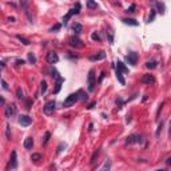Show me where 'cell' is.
<instances>
[{"mask_svg":"<svg viewBox=\"0 0 171 171\" xmlns=\"http://www.w3.org/2000/svg\"><path fill=\"white\" fill-rule=\"evenodd\" d=\"M87 86H88V91H90V92H92V91L95 90V72H94V69L88 71Z\"/></svg>","mask_w":171,"mask_h":171,"instance_id":"1","label":"cell"},{"mask_svg":"<svg viewBox=\"0 0 171 171\" xmlns=\"http://www.w3.org/2000/svg\"><path fill=\"white\" fill-rule=\"evenodd\" d=\"M77 99H79V94H71V95H68L66 98V100L63 102V106L64 107H71V106H74L75 103L77 102Z\"/></svg>","mask_w":171,"mask_h":171,"instance_id":"2","label":"cell"},{"mask_svg":"<svg viewBox=\"0 0 171 171\" xmlns=\"http://www.w3.org/2000/svg\"><path fill=\"white\" fill-rule=\"evenodd\" d=\"M16 167H18V158H16V151H12V154H11L10 163H8V171L15 170Z\"/></svg>","mask_w":171,"mask_h":171,"instance_id":"3","label":"cell"},{"mask_svg":"<svg viewBox=\"0 0 171 171\" xmlns=\"http://www.w3.org/2000/svg\"><path fill=\"white\" fill-rule=\"evenodd\" d=\"M19 123H20L23 127H28L32 123V118H29L28 115H20V116H19Z\"/></svg>","mask_w":171,"mask_h":171,"instance_id":"4","label":"cell"},{"mask_svg":"<svg viewBox=\"0 0 171 171\" xmlns=\"http://www.w3.org/2000/svg\"><path fill=\"white\" fill-rule=\"evenodd\" d=\"M43 111H44L45 115H51L53 111H55V102L51 100V102H48V103H45V106H44V108H43Z\"/></svg>","mask_w":171,"mask_h":171,"instance_id":"5","label":"cell"},{"mask_svg":"<svg viewBox=\"0 0 171 171\" xmlns=\"http://www.w3.org/2000/svg\"><path fill=\"white\" fill-rule=\"evenodd\" d=\"M126 60H127L128 64H131V66H135L136 61H138V55H136L135 52H130L127 56H126Z\"/></svg>","mask_w":171,"mask_h":171,"instance_id":"6","label":"cell"},{"mask_svg":"<svg viewBox=\"0 0 171 171\" xmlns=\"http://www.w3.org/2000/svg\"><path fill=\"white\" fill-rule=\"evenodd\" d=\"M79 10H80V4H79V3H77V4H76V7H75V8H72V10L69 11V12L67 13V15L63 18V21H64V23H67V20H68V19L71 18L72 15H76V13H79Z\"/></svg>","mask_w":171,"mask_h":171,"instance_id":"7","label":"cell"},{"mask_svg":"<svg viewBox=\"0 0 171 171\" xmlns=\"http://www.w3.org/2000/svg\"><path fill=\"white\" fill-rule=\"evenodd\" d=\"M47 61L50 64H55V63H58L59 61V56H58V53L56 52H50L47 55Z\"/></svg>","mask_w":171,"mask_h":171,"instance_id":"8","label":"cell"},{"mask_svg":"<svg viewBox=\"0 0 171 171\" xmlns=\"http://www.w3.org/2000/svg\"><path fill=\"white\" fill-rule=\"evenodd\" d=\"M104 58H106V52H104V51H100V52L95 53V55H91L90 60L91 61H98V60H103Z\"/></svg>","mask_w":171,"mask_h":171,"instance_id":"9","label":"cell"},{"mask_svg":"<svg viewBox=\"0 0 171 171\" xmlns=\"http://www.w3.org/2000/svg\"><path fill=\"white\" fill-rule=\"evenodd\" d=\"M142 83H144V84H154L155 83V77L152 76V75H143L142 76Z\"/></svg>","mask_w":171,"mask_h":171,"instance_id":"10","label":"cell"},{"mask_svg":"<svg viewBox=\"0 0 171 171\" xmlns=\"http://www.w3.org/2000/svg\"><path fill=\"white\" fill-rule=\"evenodd\" d=\"M69 44L72 45V47H76V48H82L83 45V42L80 39H77V37H71V39H69Z\"/></svg>","mask_w":171,"mask_h":171,"instance_id":"11","label":"cell"},{"mask_svg":"<svg viewBox=\"0 0 171 171\" xmlns=\"http://www.w3.org/2000/svg\"><path fill=\"white\" fill-rule=\"evenodd\" d=\"M139 142H140V136H139V135H130L127 138V144L139 143Z\"/></svg>","mask_w":171,"mask_h":171,"instance_id":"12","label":"cell"},{"mask_svg":"<svg viewBox=\"0 0 171 171\" xmlns=\"http://www.w3.org/2000/svg\"><path fill=\"white\" fill-rule=\"evenodd\" d=\"M5 118H11L13 114H15V107L13 106H8V107H5Z\"/></svg>","mask_w":171,"mask_h":171,"instance_id":"13","label":"cell"},{"mask_svg":"<svg viewBox=\"0 0 171 171\" xmlns=\"http://www.w3.org/2000/svg\"><path fill=\"white\" fill-rule=\"evenodd\" d=\"M32 146H34V140H32V138H27L26 140H24V148L31 150Z\"/></svg>","mask_w":171,"mask_h":171,"instance_id":"14","label":"cell"},{"mask_svg":"<svg viewBox=\"0 0 171 171\" xmlns=\"http://www.w3.org/2000/svg\"><path fill=\"white\" fill-rule=\"evenodd\" d=\"M110 170H111V160L107 159L106 162H104V164L100 167V170H99V171H110Z\"/></svg>","mask_w":171,"mask_h":171,"instance_id":"15","label":"cell"},{"mask_svg":"<svg viewBox=\"0 0 171 171\" xmlns=\"http://www.w3.org/2000/svg\"><path fill=\"white\" fill-rule=\"evenodd\" d=\"M122 21H123L124 24H128V26H134V27L138 26V21L134 20V19H123Z\"/></svg>","mask_w":171,"mask_h":171,"instance_id":"16","label":"cell"},{"mask_svg":"<svg viewBox=\"0 0 171 171\" xmlns=\"http://www.w3.org/2000/svg\"><path fill=\"white\" fill-rule=\"evenodd\" d=\"M72 29H74V32L77 35V34H80V32H82L83 27H82V24H80V23H75L74 27H72Z\"/></svg>","mask_w":171,"mask_h":171,"instance_id":"17","label":"cell"},{"mask_svg":"<svg viewBox=\"0 0 171 171\" xmlns=\"http://www.w3.org/2000/svg\"><path fill=\"white\" fill-rule=\"evenodd\" d=\"M61 83H63V79H61V77H59V79H58V82H56V87H55V90H53V91H55V94H58L59 92V91H60V88H61Z\"/></svg>","mask_w":171,"mask_h":171,"instance_id":"18","label":"cell"},{"mask_svg":"<svg viewBox=\"0 0 171 171\" xmlns=\"http://www.w3.org/2000/svg\"><path fill=\"white\" fill-rule=\"evenodd\" d=\"M116 77H118V80H119V83L120 84H124V77H123V75H122V72L119 71V69H116Z\"/></svg>","mask_w":171,"mask_h":171,"instance_id":"19","label":"cell"},{"mask_svg":"<svg viewBox=\"0 0 171 171\" xmlns=\"http://www.w3.org/2000/svg\"><path fill=\"white\" fill-rule=\"evenodd\" d=\"M116 69H119L120 72H128V68H126L124 64H123L122 61H118V68Z\"/></svg>","mask_w":171,"mask_h":171,"instance_id":"20","label":"cell"},{"mask_svg":"<svg viewBox=\"0 0 171 171\" xmlns=\"http://www.w3.org/2000/svg\"><path fill=\"white\" fill-rule=\"evenodd\" d=\"M45 91H47V83L43 80V82L40 83V92H42V94H45Z\"/></svg>","mask_w":171,"mask_h":171,"instance_id":"21","label":"cell"},{"mask_svg":"<svg viewBox=\"0 0 171 171\" xmlns=\"http://www.w3.org/2000/svg\"><path fill=\"white\" fill-rule=\"evenodd\" d=\"M146 67H147V68H150V69H154L155 67H156V61H154V60H152V61H147Z\"/></svg>","mask_w":171,"mask_h":171,"instance_id":"22","label":"cell"},{"mask_svg":"<svg viewBox=\"0 0 171 171\" xmlns=\"http://www.w3.org/2000/svg\"><path fill=\"white\" fill-rule=\"evenodd\" d=\"M28 60H29V63H32V64H35L36 63V58H35V55L34 53H28Z\"/></svg>","mask_w":171,"mask_h":171,"instance_id":"23","label":"cell"},{"mask_svg":"<svg viewBox=\"0 0 171 171\" xmlns=\"http://www.w3.org/2000/svg\"><path fill=\"white\" fill-rule=\"evenodd\" d=\"M18 39H19V40H20V42H21V43H23V44H26V45H28V44H29V40H27V39H26V37L20 36V35H19V36H18Z\"/></svg>","mask_w":171,"mask_h":171,"instance_id":"24","label":"cell"},{"mask_svg":"<svg viewBox=\"0 0 171 171\" xmlns=\"http://www.w3.org/2000/svg\"><path fill=\"white\" fill-rule=\"evenodd\" d=\"M16 95H18V99H24V95H23L21 88H18V90H16Z\"/></svg>","mask_w":171,"mask_h":171,"instance_id":"25","label":"cell"},{"mask_svg":"<svg viewBox=\"0 0 171 171\" xmlns=\"http://www.w3.org/2000/svg\"><path fill=\"white\" fill-rule=\"evenodd\" d=\"M31 159H32V160H35V162H37V160L42 159V155H40V154H32Z\"/></svg>","mask_w":171,"mask_h":171,"instance_id":"26","label":"cell"},{"mask_svg":"<svg viewBox=\"0 0 171 171\" xmlns=\"http://www.w3.org/2000/svg\"><path fill=\"white\" fill-rule=\"evenodd\" d=\"M87 5H88V8H96V7H98V4H96L95 1H88Z\"/></svg>","mask_w":171,"mask_h":171,"instance_id":"27","label":"cell"},{"mask_svg":"<svg viewBox=\"0 0 171 171\" xmlns=\"http://www.w3.org/2000/svg\"><path fill=\"white\" fill-rule=\"evenodd\" d=\"M1 86H3V88H4V90H10V87H8L7 82H5L4 79H1Z\"/></svg>","mask_w":171,"mask_h":171,"instance_id":"28","label":"cell"},{"mask_svg":"<svg viewBox=\"0 0 171 171\" xmlns=\"http://www.w3.org/2000/svg\"><path fill=\"white\" fill-rule=\"evenodd\" d=\"M91 37H92V40H98V42L100 40V37H99L98 34H92V35H91Z\"/></svg>","mask_w":171,"mask_h":171,"instance_id":"29","label":"cell"},{"mask_svg":"<svg viewBox=\"0 0 171 171\" xmlns=\"http://www.w3.org/2000/svg\"><path fill=\"white\" fill-rule=\"evenodd\" d=\"M59 28H60V24H56L55 27H52V28H51V32H53V31H58Z\"/></svg>","mask_w":171,"mask_h":171,"instance_id":"30","label":"cell"},{"mask_svg":"<svg viewBox=\"0 0 171 171\" xmlns=\"http://www.w3.org/2000/svg\"><path fill=\"white\" fill-rule=\"evenodd\" d=\"M48 139H50V132H45V136H44V143H47Z\"/></svg>","mask_w":171,"mask_h":171,"instance_id":"31","label":"cell"},{"mask_svg":"<svg viewBox=\"0 0 171 171\" xmlns=\"http://www.w3.org/2000/svg\"><path fill=\"white\" fill-rule=\"evenodd\" d=\"M134 10H135V4H132V5H131V7L127 10V12H134Z\"/></svg>","mask_w":171,"mask_h":171,"instance_id":"32","label":"cell"},{"mask_svg":"<svg viewBox=\"0 0 171 171\" xmlns=\"http://www.w3.org/2000/svg\"><path fill=\"white\" fill-rule=\"evenodd\" d=\"M7 138L10 139V126H7Z\"/></svg>","mask_w":171,"mask_h":171,"instance_id":"33","label":"cell"},{"mask_svg":"<svg viewBox=\"0 0 171 171\" xmlns=\"http://www.w3.org/2000/svg\"><path fill=\"white\" fill-rule=\"evenodd\" d=\"M96 106V103H91L90 104V107H88V108H94V107H95Z\"/></svg>","mask_w":171,"mask_h":171,"instance_id":"34","label":"cell"},{"mask_svg":"<svg viewBox=\"0 0 171 171\" xmlns=\"http://www.w3.org/2000/svg\"><path fill=\"white\" fill-rule=\"evenodd\" d=\"M16 63H18L19 66H20V64H24V61H23V60H16Z\"/></svg>","mask_w":171,"mask_h":171,"instance_id":"35","label":"cell"},{"mask_svg":"<svg viewBox=\"0 0 171 171\" xmlns=\"http://www.w3.org/2000/svg\"><path fill=\"white\" fill-rule=\"evenodd\" d=\"M167 164H168V166H171V156L167 159Z\"/></svg>","mask_w":171,"mask_h":171,"instance_id":"36","label":"cell"},{"mask_svg":"<svg viewBox=\"0 0 171 171\" xmlns=\"http://www.w3.org/2000/svg\"><path fill=\"white\" fill-rule=\"evenodd\" d=\"M170 134H171V123H170Z\"/></svg>","mask_w":171,"mask_h":171,"instance_id":"37","label":"cell"},{"mask_svg":"<svg viewBox=\"0 0 171 171\" xmlns=\"http://www.w3.org/2000/svg\"><path fill=\"white\" fill-rule=\"evenodd\" d=\"M155 171H166V170H155Z\"/></svg>","mask_w":171,"mask_h":171,"instance_id":"38","label":"cell"}]
</instances>
